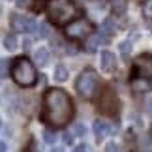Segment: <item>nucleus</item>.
<instances>
[{
  "label": "nucleus",
  "instance_id": "20",
  "mask_svg": "<svg viewBox=\"0 0 152 152\" xmlns=\"http://www.w3.org/2000/svg\"><path fill=\"white\" fill-rule=\"evenodd\" d=\"M143 15L148 17V19H152V0H145V4H143Z\"/></svg>",
  "mask_w": 152,
  "mask_h": 152
},
{
  "label": "nucleus",
  "instance_id": "8",
  "mask_svg": "<svg viewBox=\"0 0 152 152\" xmlns=\"http://www.w3.org/2000/svg\"><path fill=\"white\" fill-rule=\"evenodd\" d=\"M10 23H11V28H13L15 32H34L38 36L39 25L32 19V17H28V15H13Z\"/></svg>",
  "mask_w": 152,
  "mask_h": 152
},
{
  "label": "nucleus",
  "instance_id": "19",
  "mask_svg": "<svg viewBox=\"0 0 152 152\" xmlns=\"http://www.w3.org/2000/svg\"><path fill=\"white\" fill-rule=\"evenodd\" d=\"M118 51H120L124 56H128V55L132 53V42H130V39H124V42H120V45H118Z\"/></svg>",
  "mask_w": 152,
  "mask_h": 152
},
{
  "label": "nucleus",
  "instance_id": "31",
  "mask_svg": "<svg viewBox=\"0 0 152 152\" xmlns=\"http://www.w3.org/2000/svg\"><path fill=\"white\" fill-rule=\"evenodd\" d=\"M6 148H8V147H6V143H2V145H0V150H2V152H6Z\"/></svg>",
  "mask_w": 152,
  "mask_h": 152
},
{
  "label": "nucleus",
  "instance_id": "3",
  "mask_svg": "<svg viewBox=\"0 0 152 152\" xmlns=\"http://www.w3.org/2000/svg\"><path fill=\"white\" fill-rule=\"evenodd\" d=\"M11 79L21 88H32L38 83V73H36L34 62L26 56L13 58V62H11Z\"/></svg>",
  "mask_w": 152,
  "mask_h": 152
},
{
  "label": "nucleus",
  "instance_id": "1",
  "mask_svg": "<svg viewBox=\"0 0 152 152\" xmlns=\"http://www.w3.org/2000/svg\"><path fill=\"white\" fill-rule=\"evenodd\" d=\"M73 100L64 88H47L42 96V120L51 128H64L73 118Z\"/></svg>",
  "mask_w": 152,
  "mask_h": 152
},
{
  "label": "nucleus",
  "instance_id": "30",
  "mask_svg": "<svg viewBox=\"0 0 152 152\" xmlns=\"http://www.w3.org/2000/svg\"><path fill=\"white\" fill-rule=\"evenodd\" d=\"M51 152H64V150H62V148H60V147H55V148H53V150H51Z\"/></svg>",
  "mask_w": 152,
  "mask_h": 152
},
{
  "label": "nucleus",
  "instance_id": "10",
  "mask_svg": "<svg viewBox=\"0 0 152 152\" xmlns=\"http://www.w3.org/2000/svg\"><path fill=\"white\" fill-rule=\"evenodd\" d=\"M107 42H109V38L103 36L102 32H92L90 36L85 39V49L88 53H94V51H98V45H103Z\"/></svg>",
  "mask_w": 152,
  "mask_h": 152
},
{
  "label": "nucleus",
  "instance_id": "5",
  "mask_svg": "<svg viewBox=\"0 0 152 152\" xmlns=\"http://www.w3.org/2000/svg\"><path fill=\"white\" fill-rule=\"evenodd\" d=\"M98 111L103 115H118L120 100H118V96H116V92L113 88L102 90L100 98H98Z\"/></svg>",
  "mask_w": 152,
  "mask_h": 152
},
{
  "label": "nucleus",
  "instance_id": "24",
  "mask_svg": "<svg viewBox=\"0 0 152 152\" xmlns=\"http://www.w3.org/2000/svg\"><path fill=\"white\" fill-rule=\"evenodd\" d=\"M145 109H147V113L152 116V96H148L147 100H145Z\"/></svg>",
  "mask_w": 152,
  "mask_h": 152
},
{
  "label": "nucleus",
  "instance_id": "17",
  "mask_svg": "<svg viewBox=\"0 0 152 152\" xmlns=\"http://www.w3.org/2000/svg\"><path fill=\"white\" fill-rule=\"evenodd\" d=\"M42 135H43V141H45V143H49V145H53V143L56 141V137H58L56 133H55V128H45Z\"/></svg>",
  "mask_w": 152,
  "mask_h": 152
},
{
  "label": "nucleus",
  "instance_id": "23",
  "mask_svg": "<svg viewBox=\"0 0 152 152\" xmlns=\"http://www.w3.org/2000/svg\"><path fill=\"white\" fill-rule=\"evenodd\" d=\"M38 36L39 38H47L49 36V25H45V23H42L38 28Z\"/></svg>",
  "mask_w": 152,
  "mask_h": 152
},
{
  "label": "nucleus",
  "instance_id": "21",
  "mask_svg": "<svg viewBox=\"0 0 152 152\" xmlns=\"http://www.w3.org/2000/svg\"><path fill=\"white\" fill-rule=\"evenodd\" d=\"M8 75H11V68H10V60L2 58V79H6Z\"/></svg>",
  "mask_w": 152,
  "mask_h": 152
},
{
  "label": "nucleus",
  "instance_id": "11",
  "mask_svg": "<svg viewBox=\"0 0 152 152\" xmlns=\"http://www.w3.org/2000/svg\"><path fill=\"white\" fill-rule=\"evenodd\" d=\"M130 86H132V90H133V92H137V94L148 92V90L152 88V85H150V81H148V79H145V77H137V75H132V79H130Z\"/></svg>",
  "mask_w": 152,
  "mask_h": 152
},
{
  "label": "nucleus",
  "instance_id": "27",
  "mask_svg": "<svg viewBox=\"0 0 152 152\" xmlns=\"http://www.w3.org/2000/svg\"><path fill=\"white\" fill-rule=\"evenodd\" d=\"M64 141H66V143H72L73 141V133H64Z\"/></svg>",
  "mask_w": 152,
  "mask_h": 152
},
{
  "label": "nucleus",
  "instance_id": "6",
  "mask_svg": "<svg viewBox=\"0 0 152 152\" xmlns=\"http://www.w3.org/2000/svg\"><path fill=\"white\" fill-rule=\"evenodd\" d=\"M94 26L88 19H83V17H77L75 21H72L66 26V36L72 39H86L92 34Z\"/></svg>",
  "mask_w": 152,
  "mask_h": 152
},
{
  "label": "nucleus",
  "instance_id": "18",
  "mask_svg": "<svg viewBox=\"0 0 152 152\" xmlns=\"http://www.w3.org/2000/svg\"><path fill=\"white\" fill-rule=\"evenodd\" d=\"M55 79L58 81V83H64V81L68 79V69H66V66H56L55 68Z\"/></svg>",
  "mask_w": 152,
  "mask_h": 152
},
{
  "label": "nucleus",
  "instance_id": "29",
  "mask_svg": "<svg viewBox=\"0 0 152 152\" xmlns=\"http://www.w3.org/2000/svg\"><path fill=\"white\" fill-rule=\"evenodd\" d=\"M30 45H32V42H30V39H25V42H23V47H25V49H30Z\"/></svg>",
  "mask_w": 152,
  "mask_h": 152
},
{
  "label": "nucleus",
  "instance_id": "12",
  "mask_svg": "<svg viewBox=\"0 0 152 152\" xmlns=\"http://www.w3.org/2000/svg\"><path fill=\"white\" fill-rule=\"evenodd\" d=\"M92 130H94L96 141H103V139L111 133V126L107 124V120L98 118V120H94V124H92Z\"/></svg>",
  "mask_w": 152,
  "mask_h": 152
},
{
  "label": "nucleus",
  "instance_id": "25",
  "mask_svg": "<svg viewBox=\"0 0 152 152\" xmlns=\"http://www.w3.org/2000/svg\"><path fill=\"white\" fill-rule=\"evenodd\" d=\"M73 130H75V135H83V133H85V126L83 124H75Z\"/></svg>",
  "mask_w": 152,
  "mask_h": 152
},
{
  "label": "nucleus",
  "instance_id": "15",
  "mask_svg": "<svg viewBox=\"0 0 152 152\" xmlns=\"http://www.w3.org/2000/svg\"><path fill=\"white\" fill-rule=\"evenodd\" d=\"M111 10L115 15H124L126 13V0H113L111 2Z\"/></svg>",
  "mask_w": 152,
  "mask_h": 152
},
{
  "label": "nucleus",
  "instance_id": "7",
  "mask_svg": "<svg viewBox=\"0 0 152 152\" xmlns=\"http://www.w3.org/2000/svg\"><path fill=\"white\" fill-rule=\"evenodd\" d=\"M132 75L145 79H152V55H141L135 58L132 66Z\"/></svg>",
  "mask_w": 152,
  "mask_h": 152
},
{
  "label": "nucleus",
  "instance_id": "32",
  "mask_svg": "<svg viewBox=\"0 0 152 152\" xmlns=\"http://www.w3.org/2000/svg\"><path fill=\"white\" fill-rule=\"evenodd\" d=\"M81 2H85V0H81Z\"/></svg>",
  "mask_w": 152,
  "mask_h": 152
},
{
  "label": "nucleus",
  "instance_id": "16",
  "mask_svg": "<svg viewBox=\"0 0 152 152\" xmlns=\"http://www.w3.org/2000/svg\"><path fill=\"white\" fill-rule=\"evenodd\" d=\"M4 47L8 51H15L17 49V36L15 34H6L4 36Z\"/></svg>",
  "mask_w": 152,
  "mask_h": 152
},
{
  "label": "nucleus",
  "instance_id": "4",
  "mask_svg": "<svg viewBox=\"0 0 152 152\" xmlns=\"http://www.w3.org/2000/svg\"><path fill=\"white\" fill-rule=\"evenodd\" d=\"M98 85H100L98 73L92 68H86L79 73L77 81H75V90L83 100H92L98 94Z\"/></svg>",
  "mask_w": 152,
  "mask_h": 152
},
{
  "label": "nucleus",
  "instance_id": "22",
  "mask_svg": "<svg viewBox=\"0 0 152 152\" xmlns=\"http://www.w3.org/2000/svg\"><path fill=\"white\" fill-rule=\"evenodd\" d=\"M103 152H120V147H118V143H115V141H109L107 145H105Z\"/></svg>",
  "mask_w": 152,
  "mask_h": 152
},
{
  "label": "nucleus",
  "instance_id": "14",
  "mask_svg": "<svg viewBox=\"0 0 152 152\" xmlns=\"http://www.w3.org/2000/svg\"><path fill=\"white\" fill-rule=\"evenodd\" d=\"M100 32L103 34V36H107V38H111L116 32V23H115L113 17H107V19L102 23V25H100Z\"/></svg>",
  "mask_w": 152,
  "mask_h": 152
},
{
  "label": "nucleus",
  "instance_id": "9",
  "mask_svg": "<svg viewBox=\"0 0 152 152\" xmlns=\"http://www.w3.org/2000/svg\"><path fill=\"white\" fill-rule=\"evenodd\" d=\"M100 66H102V72L115 73L116 72V56H115V53L102 51V55H100Z\"/></svg>",
  "mask_w": 152,
  "mask_h": 152
},
{
  "label": "nucleus",
  "instance_id": "28",
  "mask_svg": "<svg viewBox=\"0 0 152 152\" xmlns=\"http://www.w3.org/2000/svg\"><path fill=\"white\" fill-rule=\"evenodd\" d=\"M73 152H86V147L85 145H77V147L73 148Z\"/></svg>",
  "mask_w": 152,
  "mask_h": 152
},
{
  "label": "nucleus",
  "instance_id": "2",
  "mask_svg": "<svg viewBox=\"0 0 152 152\" xmlns=\"http://www.w3.org/2000/svg\"><path fill=\"white\" fill-rule=\"evenodd\" d=\"M45 13L56 26H68L72 21L77 19V8L73 0H49L45 4Z\"/></svg>",
  "mask_w": 152,
  "mask_h": 152
},
{
  "label": "nucleus",
  "instance_id": "26",
  "mask_svg": "<svg viewBox=\"0 0 152 152\" xmlns=\"http://www.w3.org/2000/svg\"><path fill=\"white\" fill-rule=\"evenodd\" d=\"M17 8H26V6H28V0H17Z\"/></svg>",
  "mask_w": 152,
  "mask_h": 152
},
{
  "label": "nucleus",
  "instance_id": "13",
  "mask_svg": "<svg viewBox=\"0 0 152 152\" xmlns=\"http://www.w3.org/2000/svg\"><path fill=\"white\" fill-rule=\"evenodd\" d=\"M34 60H36V64H38L39 68H45L49 64V60H51L49 51L45 49V47H38L36 51H34Z\"/></svg>",
  "mask_w": 152,
  "mask_h": 152
}]
</instances>
